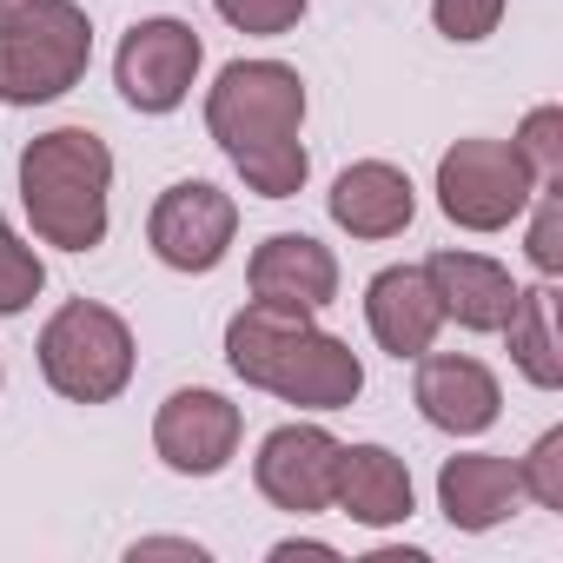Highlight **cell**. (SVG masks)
Segmentation results:
<instances>
[{"mask_svg": "<svg viewBox=\"0 0 563 563\" xmlns=\"http://www.w3.org/2000/svg\"><path fill=\"white\" fill-rule=\"evenodd\" d=\"M332 504H345V517H358L372 530L405 523L411 517V471H405V457H391L385 444H352L339 457V497Z\"/></svg>", "mask_w": 563, "mask_h": 563, "instance_id": "e0dca14e", "label": "cell"}, {"mask_svg": "<svg viewBox=\"0 0 563 563\" xmlns=\"http://www.w3.org/2000/svg\"><path fill=\"white\" fill-rule=\"evenodd\" d=\"M339 457H345V444L332 431H319V424H278L258 444L252 477H258L265 504L292 510V517H312V510H332V497H339Z\"/></svg>", "mask_w": 563, "mask_h": 563, "instance_id": "52a82bcc", "label": "cell"}, {"mask_svg": "<svg viewBox=\"0 0 563 563\" xmlns=\"http://www.w3.org/2000/svg\"><path fill=\"white\" fill-rule=\"evenodd\" d=\"M133 556H192V563H199L206 550L186 543V537H146V543H133Z\"/></svg>", "mask_w": 563, "mask_h": 563, "instance_id": "d4e9b609", "label": "cell"}, {"mask_svg": "<svg viewBox=\"0 0 563 563\" xmlns=\"http://www.w3.org/2000/svg\"><path fill=\"white\" fill-rule=\"evenodd\" d=\"M54 0H0V34H14L21 21H34V14H47Z\"/></svg>", "mask_w": 563, "mask_h": 563, "instance_id": "484cf974", "label": "cell"}, {"mask_svg": "<svg viewBox=\"0 0 563 563\" xmlns=\"http://www.w3.org/2000/svg\"><path fill=\"white\" fill-rule=\"evenodd\" d=\"M206 126L258 199H292L306 186V80L286 60H232L206 93Z\"/></svg>", "mask_w": 563, "mask_h": 563, "instance_id": "6da1fadb", "label": "cell"}, {"mask_svg": "<svg viewBox=\"0 0 563 563\" xmlns=\"http://www.w3.org/2000/svg\"><path fill=\"white\" fill-rule=\"evenodd\" d=\"M418 411L438 424V431H457V438H477L497 424V378L477 365V358H457V352H418Z\"/></svg>", "mask_w": 563, "mask_h": 563, "instance_id": "7c38bea8", "label": "cell"}, {"mask_svg": "<svg viewBox=\"0 0 563 563\" xmlns=\"http://www.w3.org/2000/svg\"><path fill=\"white\" fill-rule=\"evenodd\" d=\"M411 212H418V192H411V179H405L398 166H385V159H358V166H345L339 186H332V219H339L352 239H391V232L411 225Z\"/></svg>", "mask_w": 563, "mask_h": 563, "instance_id": "9a60e30c", "label": "cell"}, {"mask_svg": "<svg viewBox=\"0 0 563 563\" xmlns=\"http://www.w3.org/2000/svg\"><path fill=\"white\" fill-rule=\"evenodd\" d=\"M192 74H199V34L186 21H140L113 60L120 100L140 113H173L192 93Z\"/></svg>", "mask_w": 563, "mask_h": 563, "instance_id": "9c48e42d", "label": "cell"}, {"mask_svg": "<svg viewBox=\"0 0 563 563\" xmlns=\"http://www.w3.org/2000/svg\"><path fill=\"white\" fill-rule=\"evenodd\" d=\"M47 286V265L8 232V219H0V312H27Z\"/></svg>", "mask_w": 563, "mask_h": 563, "instance_id": "ffe728a7", "label": "cell"}, {"mask_svg": "<svg viewBox=\"0 0 563 563\" xmlns=\"http://www.w3.org/2000/svg\"><path fill=\"white\" fill-rule=\"evenodd\" d=\"M523 497V477L510 457H490V451H471V457H451L438 471V504L457 530H490L517 510Z\"/></svg>", "mask_w": 563, "mask_h": 563, "instance_id": "2e32d148", "label": "cell"}, {"mask_svg": "<svg viewBox=\"0 0 563 563\" xmlns=\"http://www.w3.org/2000/svg\"><path fill=\"white\" fill-rule=\"evenodd\" d=\"M225 365L245 385L286 398V405H306V411H345L365 391V365L345 339L319 332L292 306H265V299H252L225 325Z\"/></svg>", "mask_w": 563, "mask_h": 563, "instance_id": "7a4b0ae2", "label": "cell"}, {"mask_svg": "<svg viewBox=\"0 0 563 563\" xmlns=\"http://www.w3.org/2000/svg\"><path fill=\"white\" fill-rule=\"evenodd\" d=\"M504 332H510V358L523 365V378H530L537 391H556V385H563V352H556V292H550V286L517 292V306H510Z\"/></svg>", "mask_w": 563, "mask_h": 563, "instance_id": "ac0fdd59", "label": "cell"}, {"mask_svg": "<svg viewBox=\"0 0 563 563\" xmlns=\"http://www.w3.org/2000/svg\"><path fill=\"white\" fill-rule=\"evenodd\" d=\"M93 60V27L74 0H54L47 14L21 21L14 34H0V100L14 107H47L67 87H80Z\"/></svg>", "mask_w": 563, "mask_h": 563, "instance_id": "5b68a950", "label": "cell"}, {"mask_svg": "<svg viewBox=\"0 0 563 563\" xmlns=\"http://www.w3.org/2000/svg\"><path fill=\"white\" fill-rule=\"evenodd\" d=\"M517 477H523V497H537L543 510H563V431H543L537 451L517 464Z\"/></svg>", "mask_w": 563, "mask_h": 563, "instance_id": "44dd1931", "label": "cell"}, {"mask_svg": "<svg viewBox=\"0 0 563 563\" xmlns=\"http://www.w3.org/2000/svg\"><path fill=\"white\" fill-rule=\"evenodd\" d=\"M107 186H113V153L87 126H54L21 153L27 219L60 252H93L107 239Z\"/></svg>", "mask_w": 563, "mask_h": 563, "instance_id": "3957f363", "label": "cell"}, {"mask_svg": "<svg viewBox=\"0 0 563 563\" xmlns=\"http://www.w3.org/2000/svg\"><path fill=\"white\" fill-rule=\"evenodd\" d=\"M537 199V219H530V265L543 272V278H556L563 272V199H556V186H543V192H530Z\"/></svg>", "mask_w": 563, "mask_h": 563, "instance_id": "7402d4cb", "label": "cell"}, {"mask_svg": "<svg viewBox=\"0 0 563 563\" xmlns=\"http://www.w3.org/2000/svg\"><path fill=\"white\" fill-rule=\"evenodd\" d=\"M424 278H431V292H438V312L457 319L464 332H504V319L517 306L510 272L497 258H477V252H431Z\"/></svg>", "mask_w": 563, "mask_h": 563, "instance_id": "4fadbf2b", "label": "cell"}, {"mask_svg": "<svg viewBox=\"0 0 563 563\" xmlns=\"http://www.w3.org/2000/svg\"><path fill=\"white\" fill-rule=\"evenodd\" d=\"M212 8H219L239 34H286V27H299L306 0H212Z\"/></svg>", "mask_w": 563, "mask_h": 563, "instance_id": "cb8c5ba5", "label": "cell"}, {"mask_svg": "<svg viewBox=\"0 0 563 563\" xmlns=\"http://www.w3.org/2000/svg\"><path fill=\"white\" fill-rule=\"evenodd\" d=\"M510 146L523 153V166H530L537 186H563V107H537Z\"/></svg>", "mask_w": 563, "mask_h": 563, "instance_id": "d6986e66", "label": "cell"}, {"mask_svg": "<svg viewBox=\"0 0 563 563\" xmlns=\"http://www.w3.org/2000/svg\"><path fill=\"white\" fill-rule=\"evenodd\" d=\"M232 232H239V206L219 186H206V179L166 186L159 206H153V219H146V239H153V252L173 272H212L225 258Z\"/></svg>", "mask_w": 563, "mask_h": 563, "instance_id": "ba28073f", "label": "cell"}, {"mask_svg": "<svg viewBox=\"0 0 563 563\" xmlns=\"http://www.w3.org/2000/svg\"><path fill=\"white\" fill-rule=\"evenodd\" d=\"M252 299L265 306H292V312H319L339 299V258L306 239V232H272L252 252Z\"/></svg>", "mask_w": 563, "mask_h": 563, "instance_id": "8fae6325", "label": "cell"}, {"mask_svg": "<svg viewBox=\"0 0 563 563\" xmlns=\"http://www.w3.org/2000/svg\"><path fill=\"white\" fill-rule=\"evenodd\" d=\"M365 319H372V339H378L391 358L431 352L444 312H438V292H431L424 265H391V272H378L372 292H365Z\"/></svg>", "mask_w": 563, "mask_h": 563, "instance_id": "5bb4252c", "label": "cell"}, {"mask_svg": "<svg viewBox=\"0 0 563 563\" xmlns=\"http://www.w3.org/2000/svg\"><path fill=\"white\" fill-rule=\"evenodd\" d=\"M153 444L173 471L186 477H212L232 464L239 451V405L219 398V391H173L159 405V424H153Z\"/></svg>", "mask_w": 563, "mask_h": 563, "instance_id": "30bf717a", "label": "cell"}, {"mask_svg": "<svg viewBox=\"0 0 563 563\" xmlns=\"http://www.w3.org/2000/svg\"><path fill=\"white\" fill-rule=\"evenodd\" d=\"M431 21L444 41H484L504 21V0H431Z\"/></svg>", "mask_w": 563, "mask_h": 563, "instance_id": "603a6c76", "label": "cell"}, {"mask_svg": "<svg viewBox=\"0 0 563 563\" xmlns=\"http://www.w3.org/2000/svg\"><path fill=\"white\" fill-rule=\"evenodd\" d=\"M530 192H537V179H530L523 153L504 146V140H457V146L438 159V206H444V219L464 225V232H497V225H510V219L530 206Z\"/></svg>", "mask_w": 563, "mask_h": 563, "instance_id": "8992f818", "label": "cell"}, {"mask_svg": "<svg viewBox=\"0 0 563 563\" xmlns=\"http://www.w3.org/2000/svg\"><path fill=\"white\" fill-rule=\"evenodd\" d=\"M41 372H47V385H54L60 398H74V405H107V398H120L126 378H133V332H126L107 306L74 299V306H60V312L47 319V332H41Z\"/></svg>", "mask_w": 563, "mask_h": 563, "instance_id": "277c9868", "label": "cell"}]
</instances>
